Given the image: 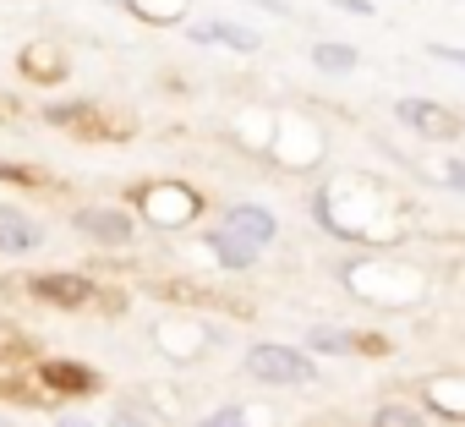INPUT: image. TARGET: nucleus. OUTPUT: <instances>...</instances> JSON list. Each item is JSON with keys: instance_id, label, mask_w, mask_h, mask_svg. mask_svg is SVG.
<instances>
[{"instance_id": "4468645a", "label": "nucleus", "mask_w": 465, "mask_h": 427, "mask_svg": "<svg viewBox=\"0 0 465 427\" xmlns=\"http://www.w3.org/2000/svg\"><path fill=\"white\" fill-rule=\"evenodd\" d=\"M0 181H12V186H34L39 175H34L28 164H12V159H0Z\"/></svg>"}, {"instance_id": "a211bd4d", "label": "nucleus", "mask_w": 465, "mask_h": 427, "mask_svg": "<svg viewBox=\"0 0 465 427\" xmlns=\"http://www.w3.org/2000/svg\"><path fill=\"white\" fill-rule=\"evenodd\" d=\"M427 55H438V61H454V66H465V50H449V45H432Z\"/></svg>"}, {"instance_id": "6e6552de", "label": "nucleus", "mask_w": 465, "mask_h": 427, "mask_svg": "<svg viewBox=\"0 0 465 427\" xmlns=\"http://www.w3.org/2000/svg\"><path fill=\"white\" fill-rule=\"evenodd\" d=\"M208 253H213L224 269H252V263H258V247H252V242H242L236 231H224V225L208 236Z\"/></svg>"}, {"instance_id": "39448f33", "label": "nucleus", "mask_w": 465, "mask_h": 427, "mask_svg": "<svg viewBox=\"0 0 465 427\" xmlns=\"http://www.w3.org/2000/svg\"><path fill=\"white\" fill-rule=\"evenodd\" d=\"M394 121H400V126H416L421 137H454V132H460L454 115H449L443 104H432V99H400V104H394Z\"/></svg>"}, {"instance_id": "9b49d317", "label": "nucleus", "mask_w": 465, "mask_h": 427, "mask_svg": "<svg viewBox=\"0 0 465 427\" xmlns=\"http://www.w3.org/2000/svg\"><path fill=\"white\" fill-rule=\"evenodd\" d=\"M307 345H312V351H323V356H345V351H356V340H351L345 329H312V334H307Z\"/></svg>"}, {"instance_id": "1a4fd4ad", "label": "nucleus", "mask_w": 465, "mask_h": 427, "mask_svg": "<svg viewBox=\"0 0 465 427\" xmlns=\"http://www.w3.org/2000/svg\"><path fill=\"white\" fill-rule=\"evenodd\" d=\"M192 39H197V45H224V50H258V45H263L252 28H236V23H197Z\"/></svg>"}, {"instance_id": "f3484780", "label": "nucleus", "mask_w": 465, "mask_h": 427, "mask_svg": "<svg viewBox=\"0 0 465 427\" xmlns=\"http://www.w3.org/2000/svg\"><path fill=\"white\" fill-rule=\"evenodd\" d=\"M443 181H449V186H454V192H465V159H454V164H449V170H443Z\"/></svg>"}, {"instance_id": "f257e3e1", "label": "nucleus", "mask_w": 465, "mask_h": 427, "mask_svg": "<svg viewBox=\"0 0 465 427\" xmlns=\"http://www.w3.org/2000/svg\"><path fill=\"white\" fill-rule=\"evenodd\" d=\"M247 372L263 378V383H274V389H302V383L318 378L312 356H302L296 345H274V340H263V345L247 351Z\"/></svg>"}, {"instance_id": "aec40b11", "label": "nucleus", "mask_w": 465, "mask_h": 427, "mask_svg": "<svg viewBox=\"0 0 465 427\" xmlns=\"http://www.w3.org/2000/svg\"><path fill=\"white\" fill-rule=\"evenodd\" d=\"M0 427H12V422H6V416H0Z\"/></svg>"}, {"instance_id": "f8f14e48", "label": "nucleus", "mask_w": 465, "mask_h": 427, "mask_svg": "<svg viewBox=\"0 0 465 427\" xmlns=\"http://www.w3.org/2000/svg\"><path fill=\"white\" fill-rule=\"evenodd\" d=\"M372 427H427V422H421L411 405H383V411L372 416Z\"/></svg>"}, {"instance_id": "f03ea898", "label": "nucleus", "mask_w": 465, "mask_h": 427, "mask_svg": "<svg viewBox=\"0 0 465 427\" xmlns=\"http://www.w3.org/2000/svg\"><path fill=\"white\" fill-rule=\"evenodd\" d=\"M28 296L45 307H88L94 302V280L88 274H66V269H45L28 280Z\"/></svg>"}, {"instance_id": "dca6fc26", "label": "nucleus", "mask_w": 465, "mask_h": 427, "mask_svg": "<svg viewBox=\"0 0 465 427\" xmlns=\"http://www.w3.org/2000/svg\"><path fill=\"white\" fill-rule=\"evenodd\" d=\"M329 6H340V12H356V17H372V0H329Z\"/></svg>"}, {"instance_id": "20e7f679", "label": "nucleus", "mask_w": 465, "mask_h": 427, "mask_svg": "<svg viewBox=\"0 0 465 427\" xmlns=\"http://www.w3.org/2000/svg\"><path fill=\"white\" fill-rule=\"evenodd\" d=\"M224 231H236L242 242H252V247H269L274 236H280V220L263 208V203H236L224 214Z\"/></svg>"}, {"instance_id": "ddd939ff", "label": "nucleus", "mask_w": 465, "mask_h": 427, "mask_svg": "<svg viewBox=\"0 0 465 427\" xmlns=\"http://www.w3.org/2000/svg\"><path fill=\"white\" fill-rule=\"evenodd\" d=\"M197 427H247V411H242V405H219V411H208Z\"/></svg>"}, {"instance_id": "6ab92c4d", "label": "nucleus", "mask_w": 465, "mask_h": 427, "mask_svg": "<svg viewBox=\"0 0 465 427\" xmlns=\"http://www.w3.org/2000/svg\"><path fill=\"white\" fill-rule=\"evenodd\" d=\"M55 427H94V422H88V416H61Z\"/></svg>"}, {"instance_id": "7ed1b4c3", "label": "nucleus", "mask_w": 465, "mask_h": 427, "mask_svg": "<svg viewBox=\"0 0 465 427\" xmlns=\"http://www.w3.org/2000/svg\"><path fill=\"white\" fill-rule=\"evenodd\" d=\"M72 225H77V236H88V242H99V247H126L132 231H137L126 208H77Z\"/></svg>"}, {"instance_id": "423d86ee", "label": "nucleus", "mask_w": 465, "mask_h": 427, "mask_svg": "<svg viewBox=\"0 0 465 427\" xmlns=\"http://www.w3.org/2000/svg\"><path fill=\"white\" fill-rule=\"evenodd\" d=\"M45 242V231H39V220H28V214L23 208H6V203H0V253H34Z\"/></svg>"}, {"instance_id": "9d476101", "label": "nucleus", "mask_w": 465, "mask_h": 427, "mask_svg": "<svg viewBox=\"0 0 465 427\" xmlns=\"http://www.w3.org/2000/svg\"><path fill=\"white\" fill-rule=\"evenodd\" d=\"M356 61H361V55H356L351 45H329V39L312 45V66H318V72H356Z\"/></svg>"}, {"instance_id": "0eeeda50", "label": "nucleus", "mask_w": 465, "mask_h": 427, "mask_svg": "<svg viewBox=\"0 0 465 427\" xmlns=\"http://www.w3.org/2000/svg\"><path fill=\"white\" fill-rule=\"evenodd\" d=\"M39 383L55 389V394H94L99 389V372L83 367V362H45L39 367Z\"/></svg>"}, {"instance_id": "2eb2a0df", "label": "nucleus", "mask_w": 465, "mask_h": 427, "mask_svg": "<svg viewBox=\"0 0 465 427\" xmlns=\"http://www.w3.org/2000/svg\"><path fill=\"white\" fill-rule=\"evenodd\" d=\"M110 427H153V422H143L132 405H121V411H110Z\"/></svg>"}]
</instances>
